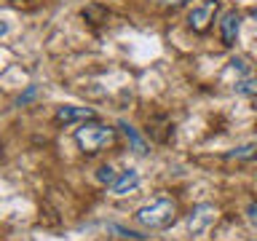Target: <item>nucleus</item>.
Here are the masks:
<instances>
[{"mask_svg":"<svg viewBox=\"0 0 257 241\" xmlns=\"http://www.w3.org/2000/svg\"><path fill=\"white\" fill-rule=\"evenodd\" d=\"M225 158L228 161H252V158H257V145H241V148H233V150H228L225 153Z\"/></svg>","mask_w":257,"mask_h":241,"instance_id":"9","label":"nucleus"},{"mask_svg":"<svg viewBox=\"0 0 257 241\" xmlns=\"http://www.w3.org/2000/svg\"><path fill=\"white\" fill-rule=\"evenodd\" d=\"M6 32H8V22H0V38H3Z\"/></svg>","mask_w":257,"mask_h":241,"instance_id":"18","label":"nucleus"},{"mask_svg":"<svg viewBox=\"0 0 257 241\" xmlns=\"http://www.w3.org/2000/svg\"><path fill=\"white\" fill-rule=\"evenodd\" d=\"M110 230H115V233H120L123 238H132V241H142V238H148V236H142V233H137V230L120 228V225H110Z\"/></svg>","mask_w":257,"mask_h":241,"instance_id":"12","label":"nucleus"},{"mask_svg":"<svg viewBox=\"0 0 257 241\" xmlns=\"http://www.w3.org/2000/svg\"><path fill=\"white\" fill-rule=\"evenodd\" d=\"M214 214H217V209L212 204H198L188 214V230L193 233V236H201V233H204L209 225L214 222Z\"/></svg>","mask_w":257,"mask_h":241,"instance_id":"4","label":"nucleus"},{"mask_svg":"<svg viewBox=\"0 0 257 241\" xmlns=\"http://www.w3.org/2000/svg\"><path fill=\"white\" fill-rule=\"evenodd\" d=\"M174 217H177V201L161 196V198H156V201H150V204L137 209L134 220L140 222L142 228H148V230H158V228L172 225Z\"/></svg>","mask_w":257,"mask_h":241,"instance_id":"2","label":"nucleus"},{"mask_svg":"<svg viewBox=\"0 0 257 241\" xmlns=\"http://www.w3.org/2000/svg\"><path fill=\"white\" fill-rule=\"evenodd\" d=\"M35 91H38V86H30L27 91H24V94L19 96V99H16V104H19V107H22V104H27V102L32 99V96H35Z\"/></svg>","mask_w":257,"mask_h":241,"instance_id":"16","label":"nucleus"},{"mask_svg":"<svg viewBox=\"0 0 257 241\" xmlns=\"http://www.w3.org/2000/svg\"><path fill=\"white\" fill-rule=\"evenodd\" d=\"M230 64H233V70H238V72H246V62H244V59H233Z\"/></svg>","mask_w":257,"mask_h":241,"instance_id":"17","label":"nucleus"},{"mask_svg":"<svg viewBox=\"0 0 257 241\" xmlns=\"http://www.w3.org/2000/svg\"><path fill=\"white\" fill-rule=\"evenodd\" d=\"M83 16H86V19H91V16H94V24H96V22L104 19V8H99V6H88L86 11H83Z\"/></svg>","mask_w":257,"mask_h":241,"instance_id":"14","label":"nucleus"},{"mask_svg":"<svg viewBox=\"0 0 257 241\" xmlns=\"http://www.w3.org/2000/svg\"><path fill=\"white\" fill-rule=\"evenodd\" d=\"M137 185H140V172H137V169H126V172H120L115 177V182L110 185V193L112 196H126V193L137 190Z\"/></svg>","mask_w":257,"mask_h":241,"instance_id":"7","label":"nucleus"},{"mask_svg":"<svg viewBox=\"0 0 257 241\" xmlns=\"http://www.w3.org/2000/svg\"><path fill=\"white\" fill-rule=\"evenodd\" d=\"M153 3L161 6V8H172V11H177V8H185L190 0H153Z\"/></svg>","mask_w":257,"mask_h":241,"instance_id":"13","label":"nucleus"},{"mask_svg":"<svg viewBox=\"0 0 257 241\" xmlns=\"http://www.w3.org/2000/svg\"><path fill=\"white\" fill-rule=\"evenodd\" d=\"M246 220L252 228H257V201H249L246 204Z\"/></svg>","mask_w":257,"mask_h":241,"instance_id":"15","label":"nucleus"},{"mask_svg":"<svg viewBox=\"0 0 257 241\" xmlns=\"http://www.w3.org/2000/svg\"><path fill=\"white\" fill-rule=\"evenodd\" d=\"M118 129L126 134V140H128V145H132V150L137 153V156H148V145H145V140L140 137V132L132 126V124H126V120H120L118 124Z\"/></svg>","mask_w":257,"mask_h":241,"instance_id":"8","label":"nucleus"},{"mask_svg":"<svg viewBox=\"0 0 257 241\" xmlns=\"http://www.w3.org/2000/svg\"><path fill=\"white\" fill-rule=\"evenodd\" d=\"M238 30H241V16L238 11H225L222 19H220V35H222V43L225 46H233L238 38Z\"/></svg>","mask_w":257,"mask_h":241,"instance_id":"6","label":"nucleus"},{"mask_svg":"<svg viewBox=\"0 0 257 241\" xmlns=\"http://www.w3.org/2000/svg\"><path fill=\"white\" fill-rule=\"evenodd\" d=\"M96 112L91 107H78V104H62L56 107V120L59 124H86V120H94Z\"/></svg>","mask_w":257,"mask_h":241,"instance_id":"5","label":"nucleus"},{"mask_svg":"<svg viewBox=\"0 0 257 241\" xmlns=\"http://www.w3.org/2000/svg\"><path fill=\"white\" fill-rule=\"evenodd\" d=\"M75 142L83 153L94 156V153H102L104 148L115 145V129L96 118L86 120V124H80V129H75Z\"/></svg>","mask_w":257,"mask_h":241,"instance_id":"1","label":"nucleus"},{"mask_svg":"<svg viewBox=\"0 0 257 241\" xmlns=\"http://www.w3.org/2000/svg\"><path fill=\"white\" fill-rule=\"evenodd\" d=\"M217 11H220V0H204V3L193 6L190 14H188V27L193 32H198V35H204V32L212 27Z\"/></svg>","mask_w":257,"mask_h":241,"instance_id":"3","label":"nucleus"},{"mask_svg":"<svg viewBox=\"0 0 257 241\" xmlns=\"http://www.w3.org/2000/svg\"><path fill=\"white\" fill-rule=\"evenodd\" d=\"M236 94L241 96H257V80L254 78H244L236 83Z\"/></svg>","mask_w":257,"mask_h":241,"instance_id":"11","label":"nucleus"},{"mask_svg":"<svg viewBox=\"0 0 257 241\" xmlns=\"http://www.w3.org/2000/svg\"><path fill=\"white\" fill-rule=\"evenodd\" d=\"M115 177H118V172L110 164H104V166L96 169V182H99V185H107V188H110V185L115 182Z\"/></svg>","mask_w":257,"mask_h":241,"instance_id":"10","label":"nucleus"}]
</instances>
